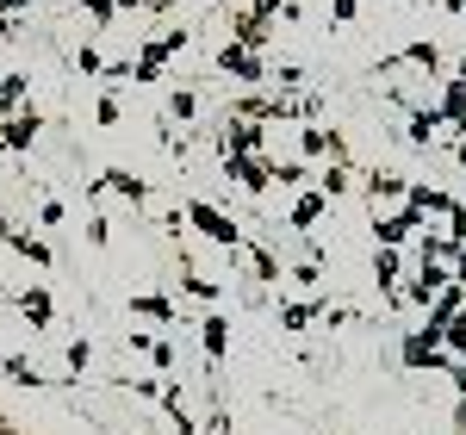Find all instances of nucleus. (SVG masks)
I'll return each mask as SVG.
<instances>
[{
  "instance_id": "obj_10",
  "label": "nucleus",
  "mask_w": 466,
  "mask_h": 435,
  "mask_svg": "<svg viewBox=\"0 0 466 435\" xmlns=\"http://www.w3.org/2000/svg\"><path fill=\"white\" fill-rule=\"evenodd\" d=\"M441 118H448V112H417V118H410V144H430L435 131H441Z\"/></svg>"
},
{
  "instance_id": "obj_9",
  "label": "nucleus",
  "mask_w": 466,
  "mask_h": 435,
  "mask_svg": "<svg viewBox=\"0 0 466 435\" xmlns=\"http://www.w3.org/2000/svg\"><path fill=\"white\" fill-rule=\"evenodd\" d=\"M373 280H380L386 292H398L392 287V280H398V249H380V255H373Z\"/></svg>"
},
{
  "instance_id": "obj_2",
  "label": "nucleus",
  "mask_w": 466,
  "mask_h": 435,
  "mask_svg": "<svg viewBox=\"0 0 466 435\" xmlns=\"http://www.w3.org/2000/svg\"><path fill=\"white\" fill-rule=\"evenodd\" d=\"M224 162H230V175L249 187V193H261V187L274 181V168H268V162H255V156H224Z\"/></svg>"
},
{
  "instance_id": "obj_8",
  "label": "nucleus",
  "mask_w": 466,
  "mask_h": 435,
  "mask_svg": "<svg viewBox=\"0 0 466 435\" xmlns=\"http://www.w3.org/2000/svg\"><path fill=\"white\" fill-rule=\"evenodd\" d=\"M318 218H323V193H305V199L292 206V224H299V230H311Z\"/></svg>"
},
{
  "instance_id": "obj_13",
  "label": "nucleus",
  "mask_w": 466,
  "mask_h": 435,
  "mask_svg": "<svg viewBox=\"0 0 466 435\" xmlns=\"http://www.w3.org/2000/svg\"><path fill=\"white\" fill-rule=\"evenodd\" d=\"M367 187H373V199H380V193H386V199H398V193H404V175H367Z\"/></svg>"
},
{
  "instance_id": "obj_30",
  "label": "nucleus",
  "mask_w": 466,
  "mask_h": 435,
  "mask_svg": "<svg viewBox=\"0 0 466 435\" xmlns=\"http://www.w3.org/2000/svg\"><path fill=\"white\" fill-rule=\"evenodd\" d=\"M461 206H466V199H461Z\"/></svg>"
},
{
  "instance_id": "obj_19",
  "label": "nucleus",
  "mask_w": 466,
  "mask_h": 435,
  "mask_svg": "<svg viewBox=\"0 0 466 435\" xmlns=\"http://www.w3.org/2000/svg\"><path fill=\"white\" fill-rule=\"evenodd\" d=\"M13 249H19V255H32V261H50V249H44L37 237H13Z\"/></svg>"
},
{
  "instance_id": "obj_26",
  "label": "nucleus",
  "mask_w": 466,
  "mask_h": 435,
  "mask_svg": "<svg viewBox=\"0 0 466 435\" xmlns=\"http://www.w3.org/2000/svg\"><path fill=\"white\" fill-rule=\"evenodd\" d=\"M454 379H461V399H466V367H461V373H454Z\"/></svg>"
},
{
  "instance_id": "obj_1",
  "label": "nucleus",
  "mask_w": 466,
  "mask_h": 435,
  "mask_svg": "<svg viewBox=\"0 0 466 435\" xmlns=\"http://www.w3.org/2000/svg\"><path fill=\"white\" fill-rule=\"evenodd\" d=\"M187 218H193V224H199L212 243H224V249H237V243H243V230H237L224 212H212V206H187Z\"/></svg>"
},
{
  "instance_id": "obj_4",
  "label": "nucleus",
  "mask_w": 466,
  "mask_h": 435,
  "mask_svg": "<svg viewBox=\"0 0 466 435\" xmlns=\"http://www.w3.org/2000/svg\"><path fill=\"white\" fill-rule=\"evenodd\" d=\"M417 230V212H398V218H380V249H398L404 237Z\"/></svg>"
},
{
  "instance_id": "obj_28",
  "label": "nucleus",
  "mask_w": 466,
  "mask_h": 435,
  "mask_svg": "<svg viewBox=\"0 0 466 435\" xmlns=\"http://www.w3.org/2000/svg\"><path fill=\"white\" fill-rule=\"evenodd\" d=\"M461 162H466V137H461Z\"/></svg>"
},
{
  "instance_id": "obj_29",
  "label": "nucleus",
  "mask_w": 466,
  "mask_h": 435,
  "mask_svg": "<svg viewBox=\"0 0 466 435\" xmlns=\"http://www.w3.org/2000/svg\"><path fill=\"white\" fill-rule=\"evenodd\" d=\"M461 131H466V118H461Z\"/></svg>"
},
{
  "instance_id": "obj_3",
  "label": "nucleus",
  "mask_w": 466,
  "mask_h": 435,
  "mask_svg": "<svg viewBox=\"0 0 466 435\" xmlns=\"http://www.w3.org/2000/svg\"><path fill=\"white\" fill-rule=\"evenodd\" d=\"M441 361V342H435L430 329H417L410 342H404V367H435Z\"/></svg>"
},
{
  "instance_id": "obj_21",
  "label": "nucleus",
  "mask_w": 466,
  "mask_h": 435,
  "mask_svg": "<svg viewBox=\"0 0 466 435\" xmlns=\"http://www.w3.org/2000/svg\"><path fill=\"white\" fill-rule=\"evenodd\" d=\"M137 311H144V318H175V305H168V298H137Z\"/></svg>"
},
{
  "instance_id": "obj_6",
  "label": "nucleus",
  "mask_w": 466,
  "mask_h": 435,
  "mask_svg": "<svg viewBox=\"0 0 466 435\" xmlns=\"http://www.w3.org/2000/svg\"><path fill=\"white\" fill-rule=\"evenodd\" d=\"M199 336H206V355H212V361H224V349H230V324H224V318H206V324H199Z\"/></svg>"
},
{
  "instance_id": "obj_15",
  "label": "nucleus",
  "mask_w": 466,
  "mask_h": 435,
  "mask_svg": "<svg viewBox=\"0 0 466 435\" xmlns=\"http://www.w3.org/2000/svg\"><path fill=\"white\" fill-rule=\"evenodd\" d=\"M32 131H37V118H13V125H6V144L25 149V144H32Z\"/></svg>"
},
{
  "instance_id": "obj_12",
  "label": "nucleus",
  "mask_w": 466,
  "mask_h": 435,
  "mask_svg": "<svg viewBox=\"0 0 466 435\" xmlns=\"http://www.w3.org/2000/svg\"><path fill=\"white\" fill-rule=\"evenodd\" d=\"M318 311H323V305H287V311H280V324H287V329H305V324H318Z\"/></svg>"
},
{
  "instance_id": "obj_14",
  "label": "nucleus",
  "mask_w": 466,
  "mask_h": 435,
  "mask_svg": "<svg viewBox=\"0 0 466 435\" xmlns=\"http://www.w3.org/2000/svg\"><path fill=\"white\" fill-rule=\"evenodd\" d=\"M441 342H448V349H454V355L466 361V311H461V318H454L448 329H441Z\"/></svg>"
},
{
  "instance_id": "obj_27",
  "label": "nucleus",
  "mask_w": 466,
  "mask_h": 435,
  "mask_svg": "<svg viewBox=\"0 0 466 435\" xmlns=\"http://www.w3.org/2000/svg\"><path fill=\"white\" fill-rule=\"evenodd\" d=\"M0 435H19V430H6V423H0Z\"/></svg>"
},
{
  "instance_id": "obj_25",
  "label": "nucleus",
  "mask_w": 466,
  "mask_h": 435,
  "mask_svg": "<svg viewBox=\"0 0 466 435\" xmlns=\"http://www.w3.org/2000/svg\"><path fill=\"white\" fill-rule=\"evenodd\" d=\"M329 13L336 19H355V0H329Z\"/></svg>"
},
{
  "instance_id": "obj_5",
  "label": "nucleus",
  "mask_w": 466,
  "mask_h": 435,
  "mask_svg": "<svg viewBox=\"0 0 466 435\" xmlns=\"http://www.w3.org/2000/svg\"><path fill=\"white\" fill-rule=\"evenodd\" d=\"M261 144V131L255 125H224V156H249Z\"/></svg>"
},
{
  "instance_id": "obj_18",
  "label": "nucleus",
  "mask_w": 466,
  "mask_h": 435,
  "mask_svg": "<svg viewBox=\"0 0 466 435\" xmlns=\"http://www.w3.org/2000/svg\"><path fill=\"white\" fill-rule=\"evenodd\" d=\"M323 193H349V168H342V162H329V175H323Z\"/></svg>"
},
{
  "instance_id": "obj_17",
  "label": "nucleus",
  "mask_w": 466,
  "mask_h": 435,
  "mask_svg": "<svg viewBox=\"0 0 466 435\" xmlns=\"http://www.w3.org/2000/svg\"><path fill=\"white\" fill-rule=\"evenodd\" d=\"M106 187H118V193H125V199H144V181H131V175H125V168H112V175H106Z\"/></svg>"
},
{
  "instance_id": "obj_24",
  "label": "nucleus",
  "mask_w": 466,
  "mask_h": 435,
  "mask_svg": "<svg viewBox=\"0 0 466 435\" xmlns=\"http://www.w3.org/2000/svg\"><path fill=\"white\" fill-rule=\"evenodd\" d=\"M187 292H193V298H218V280H199V274H187Z\"/></svg>"
},
{
  "instance_id": "obj_23",
  "label": "nucleus",
  "mask_w": 466,
  "mask_h": 435,
  "mask_svg": "<svg viewBox=\"0 0 466 435\" xmlns=\"http://www.w3.org/2000/svg\"><path fill=\"white\" fill-rule=\"evenodd\" d=\"M274 181H287V187H299V181H305V162H280V168H274Z\"/></svg>"
},
{
  "instance_id": "obj_7",
  "label": "nucleus",
  "mask_w": 466,
  "mask_h": 435,
  "mask_svg": "<svg viewBox=\"0 0 466 435\" xmlns=\"http://www.w3.org/2000/svg\"><path fill=\"white\" fill-rule=\"evenodd\" d=\"M218 63H224L230 75H243V81H261V63H255L249 50H230V44H224V56H218Z\"/></svg>"
},
{
  "instance_id": "obj_11",
  "label": "nucleus",
  "mask_w": 466,
  "mask_h": 435,
  "mask_svg": "<svg viewBox=\"0 0 466 435\" xmlns=\"http://www.w3.org/2000/svg\"><path fill=\"white\" fill-rule=\"evenodd\" d=\"M6 379H13V386H37V367L25 361V355H6Z\"/></svg>"
},
{
  "instance_id": "obj_20",
  "label": "nucleus",
  "mask_w": 466,
  "mask_h": 435,
  "mask_svg": "<svg viewBox=\"0 0 466 435\" xmlns=\"http://www.w3.org/2000/svg\"><path fill=\"white\" fill-rule=\"evenodd\" d=\"M255 274H261V280H280V261H274L268 249H255Z\"/></svg>"
},
{
  "instance_id": "obj_22",
  "label": "nucleus",
  "mask_w": 466,
  "mask_h": 435,
  "mask_svg": "<svg viewBox=\"0 0 466 435\" xmlns=\"http://www.w3.org/2000/svg\"><path fill=\"white\" fill-rule=\"evenodd\" d=\"M144 355H149V361H156V367H162V373H168V367H175V349H168V342H149Z\"/></svg>"
},
{
  "instance_id": "obj_16",
  "label": "nucleus",
  "mask_w": 466,
  "mask_h": 435,
  "mask_svg": "<svg viewBox=\"0 0 466 435\" xmlns=\"http://www.w3.org/2000/svg\"><path fill=\"white\" fill-rule=\"evenodd\" d=\"M25 318L32 324H50V292H25Z\"/></svg>"
}]
</instances>
